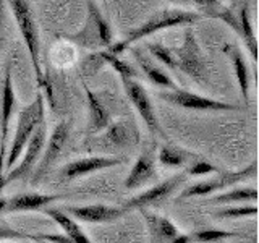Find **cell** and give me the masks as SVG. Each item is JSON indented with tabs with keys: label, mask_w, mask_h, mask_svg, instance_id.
Returning <instances> with one entry per match:
<instances>
[{
	"label": "cell",
	"mask_w": 259,
	"mask_h": 243,
	"mask_svg": "<svg viewBox=\"0 0 259 243\" xmlns=\"http://www.w3.org/2000/svg\"><path fill=\"white\" fill-rule=\"evenodd\" d=\"M5 208H7V199L0 198V211H4Z\"/></svg>",
	"instance_id": "cell-36"
},
{
	"label": "cell",
	"mask_w": 259,
	"mask_h": 243,
	"mask_svg": "<svg viewBox=\"0 0 259 243\" xmlns=\"http://www.w3.org/2000/svg\"><path fill=\"white\" fill-rule=\"evenodd\" d=\"M44 213L52 219V221L63 230V235L73 241V243H91V240L88 238V235L83 232V229L78 225V222L73 217H70L63 209L57 208H46L42 209Z\"/></svg>",
	"instance_id": "cell-15"
},
{
	"label": "cell",
	"mask_w": 259,
	"mask_h": 243,
	"mask_svg": "<svg viewBox=\"0 0 259 243\" xmlns=\"http://www.w3.org/2000/svg\"><path fill=\"white\" fill-rule=\"evenodd\" d=\"M125 159L123 157H112V156H91V157H83V159H76L68 162L67 166H63L60 170V175L65 180H76L84 175L99 172V170H105L110 167H115L123 164Z\"/></svg>",
	"instance_id": "cell-9"
},
{
	"label": "cell",
	"mask_w": 259,
	"mask_h": 243,
	"mask_svg": "<svg viewBox=\"0 0 259 243\" xmlns=\"http://www.w3.org/2000/svg\"><path fill=\"white\" fill-rule=\"evenodd\" d=\"M198 5H210V4H214L215 0H194Z\"/></svg>",
	"instance_id": "cell-35"
},
{
	"label": "cell",
	"mask_w": 259,
	"mask_h": 243,
	"mask_svg": "<svg viewBox=\"0 0 259 243\" xmlns=\"http://www.w3.org/2000/svg\"><path fill=\"white\" fill-rule=\"evenodd\" d=\"M186 175H193V177H201V175H207V174H219V169L212 164H209L206 160H194L185 169Z\"/></svg>",
	"instance_id": "cell-30"
},
{
	"label": "cell",
	"mask_w": 259,
	"mask_h": 243,
	"mask_svg": "<svg viewBox=\"0 0 259 243\" xmlns=\"http://www.w3.org/2000/svg\"><path fill=\"white\" fill-rule=\"evenodd\" d=\"M2 29H4V0H0V51H2Z\"/></svg>",
	"instance_id": "cell-34"
},
{
	"label": "cell",
	"mask_w": 259,
	"mask_h": 243,
	"mask_svg": "<svg viewBox=\"0 0 259 243\" xmlns=\"http://www.w3.org/2000/svg\"><path fill=\"white\" fill-rule=\"evenodd\" d=\"M68 198V194H46V193H21L7 201V211L23 213V211H42L54 202Z\"/></svg>",
	"instance_id": "cell-12"
},
{
	"label": "cell",
	"mask_w": 259,
	"mask_h": 243,
	"mask_svg": "<svg viewBox=\"0 0 259 243\" xmlns=\"http://www.w3.org/2000/svg\"><path fill=\"white\" fill-rule=\"evenodd\" d=\"M185 170L182 174H177L174 177L167 178V180L160 182L157 185L151 186L149 190H146L140 194H136L132 199H128L125 205H123V209L125 211H132V209H148L154 205H157V202H162L165 201L167 198H170L172 194L177 191V188L180 186L183 182H185Z\"/></svg>",
	"instance_id": "cell-7"
},
{
	"label": "cell",
	"mask_w": 259,
	"mask_h": 243,
	"mask_svg": "<svg viewBox=\"0 0 259 243\" xmlns=\"http://www.w3.org/2000/svg\"><path fill=\"white\" fill-rule=\"evenodd\" d=\"M40 124H44V96L37 93L36 99L20 112L18 124H16V133L12 141L10 151L7 152L5 174H8L15 167V164L21 157L24 148H26L28 141L31 140L32 133L36 132V128Z\"/></svg>",
	"instance_id": "cell-1"
},
{
	"label": "cell",
	"mask_w": 259,
	"mask_h": 243,
	"mask_svg": "<svg viewBox=\"0 0 259 243\" xmlns=\"http://www.w3.org/2000/svg\"><path fill=\"white\" fill-rule=\"evenodd\" d=\"M63 211L75 221L88 224H105L115 222L123 217L126 211L123 208H115L109 205H86V206H67Z\"/></svg>",
	"instance_id": "cell-10"
},
{
	"label": "cell",
	"mask_w": 259,
	"mask_h": 243,
	"mask_svg": "<svg viewBox=\"0 0 259 243\" xmlns=\"http://www.w3.org/2000/svg\"><path fill=\"white\" fill-rule=\"evenodd\" d=\"M224 52L230 57L232 65L235 68V73H237V79H238V86H240L241 96H243V99L248 101V97H249V71H248V65H246L245 59H243L241 52L235 46L227 44L224 47Z\"/></svg>",
	"instance_id": "cell-19"
},
{
	"label": "cell",
	"mask_w": 259,
	"mask_h": 243,
	"mask_svg": "<svg viewBox=\"0 0 259 243\" xmlns=\"http://www.w3.org/2000/svg\"><path fill=\"white\" fill-rule=\"evenodd\" d=\"M148 49H149V52L154 57H156L159 62L167 65L168 68H177V60H175L174 51H170L168 47H164V46H160V44H149Z\"/></svg>",
	"instance_id": "cell-29"
},
{
	"label": "cell",
	"mask_w": 259,
	"mask_h": 243,
	"mask_svg": "<svg viewBox=\"0 0 259 243\" xmlns=\"http://www.w3.org/2000/svg\"><path fill=\"white\" fill-rule=\"evenodd\" d=\"M97 57H99V59H102L105 63H109L110 67L121 76V79H123V78L133 79V78L136 76V70L132 67V65L126 63V62H123V60H120L117 55H113V54H110V52H107V51H104V52H99V54H97Z\"/></svg>",
	"instance_id": "cell-25"
},
{
	"label": "cell",
	"mask_w": 259,
	"mask_h": 243,
	"mask_svg": "<svg viewBox=\"0 0 259 243\" xmlns=\"http://www.w3.org/2000/svg\"><path fill=\"white\" fill-rule=\"evenodd\" d=\"M32 241H47V243H73L67 235H32Z\"/></svg>",
	"instance_id": "cell-32"
},
{
	"label": "cell",
	"mask_w": 259,
	"mask_h": 243,
	"mask_svg": "<svg viewBox=\"0 0 259 243\" xmlns=\"http://www.w3.org/2000/svg\"><path fill=\"white\" fill-rule=\"evenodd\" d=\"M107 140L117 146H125L130 143L128 128L123 124H113L107 127Z\"/></svg>",
	"instance_id": "cell-28"
},
{
	"label": "cell",
	"mask_w": 259,
	"mask_h": 243,
	"mask_svg": "<svg viewBox=\"0 0 259 243\" xmlns=\"http://www.w3.org/2000/svg\"><path fill=\"white\" fill-rule=\"evenodd\" d=\"M123 86H125L126 96L130 97V101H132V104L135 105V109L140 113V117L143 118L144 124L148 125V128L152 133H162L159 120L156 117V112H154L152 102L149 99L148 93H146V89L140 83H136L135 79H130V78H123Z\"/></svg>",
	"instance_id": "cell-11"
},
{
	"label": "cell",
	"mask_w": 259,
	"mask_h": 243,
	"mask_svg": "<svg viewBox=\"0 0 259 243\" xmlns=\"http://www.w3.org/2000/svg\"><path fill=\"white\" fill-rule=\"evenodd\" d=\"M257 214V206H227L214 213L217 219H243V217H254Z\"/></svg>",
	"instance_id": "cell-27"
},
{
	"label": "cell",
	"mask_w": 259,
	"mask_h": 243,
	"mask_svg": "<svg viewBox=\"0 0 259 243\" xmlns=\"http://www.w3.org/2000/svg\"><path fill=\"white\" fill-rule=\"evenodd\" d=\"M221 183H219V178H210V180H202L198 183H193L190 186H186L185 190H182L178 201L182 199H188L194 196H210L215 191H221Z\"/></svg>",
	"instance_id": "cell-23"
},
{
	"label": "cell",
	"mask_w": 259,
	"mask_h": 243,
	"mask_svg": "<svg viewBox=\"0 0 259 243\" xmlns=\"http://www.w3.org/2000/svg\"><path fill=\"white\" fill-rule=\"evenodd\" d=\"M188 160H190V154L183 149L175 148V146L165 144L159 151V164L164 167H170V169L185 167Z\"/></svg>",
	"instance_id": "cell-22"
},
{
	"label": "cell",
	"mask_w": 259,
	"mask_h": 243,
	"mask_svg": "<svg viewBox=\"0 0 259 243\" xmlns=\"http://www.w3.org/2000/svg\"><path fill=\"white\" fill-rule=\"evenodd\" d=\"M86 88V97H88V105H89V117H91V127L93 132H102L110 125V113L107 107L104 105V102L97 97L91 89Z\"/></svg>",
	"instance_id": "cell-18"
},
{
	"label": "cell",
	"mask_w": 259,
	"mask_h": 243,
	"mask_svg": "<svg viewBox=\"0 0 259 243\" xmlns=\"http://www.w3.org/2000/svg\"><path fill=\"white\" fill-rule=\"evenodd\" d=\"M172 243H193V240H191V235H186V233H178L177 237L172 240Z\"/></svg>",
	"instance_id": "cell-33"
},
{
	"label": "cell",
	"mask_w": 259,
	"mask_h": 243,
	"mask_svg": "<svg viewBox=\"0 0 259 243\" xmlns=\"http://www.w3.org/2000/svg\"><path fill=\"white\" fill-rule=\"evenodd\" d=\"M141 213L148 224L151 243H172V240L178 235V229L168 217L149 213L148 209H141Z\"/></svg>",
	"instance_id": "cell-13"
},
{
	"label": "cell",
	"mask_w": 259,
	"mask_h": 243,
	"mask_svg": "<svg viewBox=\"0 0 259 243\" xmlns=\"http://www.w3.org/2000/svg\"><path fill=\"white\" fill-rule=\"evenodd\" d=\"M256 175H257V162L253 160L249 166H246L241 170H237V172H221L217 175V178H219V183H221V188L225 190L240 182L249 180V178H256Z\"/></svg>",
	"instance_id": "cell-21"
},
{
	"label": "cell",
	"mask_w": 259,
	"mask_h": 243,
	"mask_svg": "<svg viewBox=\"0 0 259 243\" xmlns=\"http://www.w3.org/2000/svg\"><path fill=\"white\" fill-rule=\"evenodd\" d=\"M162 101L168 104L178 105L183 109H191V110H207V112H235V110H243L241 105L230 104L225 101L212 99V97H206L201 94H194L185 89H175V91H167V93H159L157 94Z\"/></svg>",
	"instance_id": "cell-4"
},
{
	"label": "cell",
	"mask_w": 259,
	"mask_h": 243,
	"mask_svg": "<svg viewBox=\"0 0 259 243\" xmlns=\"http://www.w3.org/2000/svg\"><path fill=\"white\" fill-rule=\"evenodd\" d=\"M133 55H135V59L138 60L141 70L144 71V75L148 76V79L151 81V83L162 86V88H167V89H170V91H175V89H178V85L175 83V81L170 78L164 70H160L154 63H151L140 51H136V49H135Z\"/></svg>",
	"instance_id": "cell-17"
},
{
	"label": "cell",
	"mask_w": 259,
	"mask_h": 243,
	"mask_svg": "<svg viewBox=\"0 0 259 243\" xmlns=\"http://www.w3.org/2000/svg\"><path fill=\"white\" fill-rule=\"evenodd\" d=\"M7 240H32V235H26L18 230L0 227V241H7Z\"/></svg>",
	"instance_id": "cell-31"
},
{
	"label": "cell",
	"mask_w": 259,
	"mask_h": 243,
	"mask_svg": "<svg viewBox=\"0 0 259 243\" xmlns=\"http://www.w3.org/2000/svg\"><path fill=\"white\" fill-rule=\"evenodd\" d=\"M177 68H180L183 73L191 76L196 83L206 86L209 83V71L204 63V59L199 52V47L196 39L193 37L191 32H186L185 40L180 49L174 51Z\"/></svg>",
	"instance_id": "cell-5"
},
{
	"label": "cell",
	"mask_w": 259,
	"mask_h": 243,
	"mask_svg": "<svg viewBox=\"0 0 259 243\" xmlns=\"http://www.w3.org/2000/svg\"><path fill=\"white\" fill-rule=\"evenodd\" d=\"M46 133L47 128L44 124H40L36 132L32 133L31 140L28 141L26 148H24L21 157L15 164V167L8 174H5V185L20 180V178H26L28 174L32 170V167L36 166V162L40 159V154L46 146Z\"/></svg>",
	"instance_id": "cell-6"
},
{
	"label": "cell",
	"mask_w": 259,
	"mask_h": 243,
	"mask_svg": "<svg viewBox=\"0 0 259 243\" xmlns=\"http://www.w3.org/2000/svg\"><path fill=\"white\" fill-rule=\"evenodd\" d=\"M212 205H232V202H256L257 201V190L251 186H243V188H233L230 191L217 193L214 196L207 198Z\"/></svg>",
	"instance_id": "cell-20"
},
{
	"label": "cell",
	"mask_w": 259,
	"mask_h": 243,
	"mask_svg": "<svg viewBox=\"0 0 259 243\" xmlns=\"http://www.w3.org/2000/svg\"><path fill=\"white\" fill-rule=\"evenodd\" d=\"M68 138H70V122H60V124L54 128V132L47 141V146H44L32 183H37V180H40V178L51 170V167L55 164V160L60 157L63 148L67 146Z\"/></svg>",
	"instance_id": "cell-8"
},
{
	"label": "cell",
	"mask_w": 259,
	"mask_h": 243,
	"mask_svg": "<svg viewBox=\"0 0 259 243\" xmlns=\"http://www.w3.org/2000/svg\"><path fill=\"white\" fill-rule=\"evenodd\" d=\"M240 34H243L246 40V46L251 52V57L253 60H257V43H256V36L253 32V28H251L249 23V16H248V8H243L241 15H240Z\"/></svg>",
	"instance_id": "cell-26"
},
{
	"label": "cell",
	"mask_w": 259,
	"mask_h": 243,
	"mask_svg": "<svg viewBox=\"0 0 259 243\" xmlns=\"http://www.w3.org/2000/svg\"><path fill=\"white\" fill-rule=\"evenodd\" d=\"M84 34H89L86 37L97 40V44L99 46H110V40H112V32H110V28L107 21L102 18V15L99 13V10L96 8L94 4H89V24L84 31ZM81 34V36H84Z\"/></svg>",
	"instance_id": "cell-16"
},
{
	"label": "cell",
	"mask_w": 259,
	"mask_h": 243,
	"mask_svg": "<svg viewBox=\"0 0 259 243\" xmlns=\"http://www.w3.org/2000/svg\"><path fill=\"white\" fill-rule=\"evenodd\" d=\"M8 2L12 5L16 23H18V28H20L23 39H24V44H26L28 51H29L31 63H32V68H34L36 78H37V85L42 86L44 75H42V70H40V62H39V52H40L39 34H37L36 21L32 18L29 4H28V0H8Z\"/></svg>",
	"instance_id": "cell-3"
},
{
	"label": "cell",
	"mask_w": 259,
	"mask_h": 243,
	"mask_svg": "<svg viewBox=\"0 0 259 243\" xmlns=\"http://www.w3.org/2000/svg\"><path fill=\"white\" fill-rule=\"evenodd\" d=\"M198 20H199L198 13L182 12V10H162V12L154 15L152 18H149L146 23H143L140 28H136L132 32H128V36L121 40V43L109 46L107 52L117 55L120 52H123L130 44H133V43H136V40L149 36V34H152V32H156L159 29L178 26V24H190V23H194Z\"/></svg>",
	"instance_id": "cell-2"
},
{
	"label": "cell",
	"mask_w": 259,
	"mask_h": 243,
	"mask_svg": "<svg viewBox=\"0 0 259 243\" xmlns=\"http://www.w3.org/2000/svg\"><path fill=\"white\" fill-rule=\"evenodd\" d=\"M238 232H230V230H222V229H202L191 233L193 243H217L232 237H238Z\"/></svg>",
	"instance_id": "cell-24"
},
{
	"label": "cell",
	"mask_w": 259,
	"mask_h": 243,
	"mask_svg": "<svg viewBox=\"0 0 259 243\" xmlns=\"http://www.w3.org/2000/svg\"><path fill=\"white\" fill-rule=\"evenodd\" d=\"M156 177H157V170H156V166H154V159L149 152H144L136 159L132 170H130V174L126 175L125 188L136 190Z\"/></svg>",
	"instance_id": "cell-14"
}]
</instances>
